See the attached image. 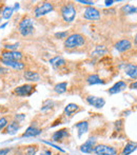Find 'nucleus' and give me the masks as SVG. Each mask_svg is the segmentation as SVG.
I'll return each mask as SVG.
<instances>
[{
	"label": "nucleus",
	"instance_id": "f257e3e1",
	"mask_svg": "<svg viewBox=\"0 0 137 155\" xmlns=\"http://www.w3.org/2000/svg\"><path fill=\"white\" fill-rule=\"evenodd\" d=\"M86 43V37L79 33H73L69 35L68 38L64 40V48L68 50L77 49Z\"/></svg>",
	"mask_w": 137,
	"mask_h": 155
},
{
	"label": "nucleus",
	"instance_id": "f03ea898",
	"mask_svg": "<svg viewBox=\"0 0 137 155\" xmlns=\"http://www.w3.org/2000/svg\"><path fill=\"white\" fill-rule=\"evenodd\" d=\"M60 14H61L64 21H66L67 23L73 22L76 17V14H77V11H76V8L73 2H67V3H64L61 6V8H60Z\"/></svg>",
	"mask_w": 137,
	"mask_h": 155
},
{
	"label": "nucleus",
	"instance_id": "7ed1b4c3",
	"mask_svg": "<svg viewBox=\"0 0 137 155\" xmlns=\"http://www.w3.org/2000/svg\"><path fill=\"white\" fill-rule=\"evenodd\" d=\"M18 32L21 36L27 37L33 34L34 32V21L31 17L24 16L18 23Z\"/></svg>",
	"mask_w": 137,
	"mask_h": 155
},
{
	"label": "nucleus",
	"instance_id": "20e7f679",
	"mask_svg": "<svg viewBox=\"0 0 137 155\" xmlns=\"http://www.w3.org/2000/svg\"><path fill=\"white\" fill-rule=\"evenodd\" d=\"M54 10V4L52 2L45 1L40 3L39 5H37L36 8H34V16L36 18H39V17H42L44 15L49 14V13L53 12Z\"/></svg>",
	"mask_w": 137,
	"mask_h": 155
},
{
	"label": "nucleus",
	"instance_id": "39448f33",
	"mask_svg": "<svg viewBox=\"0 0 137 155\" xmlns=\"http://www.w3.org/2000/svg\"><path fill=\"white\" fill-rule=\"evenodd\" d=\"M36 86L32 84H24L22 86L16 87L14 89V94L20 97H27V96H31L35 92Z\"/></svg>",
	"mask_w": 137,
	"mask_h": 155
},
{
	"label": "nucleus",
	"instance_id": "423d86ee",
	"mask_svg": "<svg viewBox=\"0 0 137 155\" xmlns=\"http://www.w3.org/2000/svg\"><path fill=\"white\" fill-rule=\"evenodd\" d=\"M93 152L97 155H117V153H118L116 148L109 145H104V143L96 145Z\"/></svg>",
	"mask_w": 137,
	"mask_h": 155
},
{
	"label": "nucleus",
	"instance_id": "0eeeda50",
	"mask_svg": "<svg viewBox=\"0 0 137 155\" xmlns=\"http://www.w3.org/2000/svg\"><path fill=\"white\" fill-rule=\"evenodd\" d=\"M23 58V54L19 51H6L3 50L0 54V59L11 60V61H21Z\"/></svg>",
	"mask_w": 137,
	"mask_h": 155
},
{
	"label": "nucleus",
	"instance_id": "6e6552de",
	"mask_svg": "<svg viewBox=\"0 0 137 155\" xmlns=\"http://www.w3.org/2000/svg\"><path fill=\"white\" fill-rule=\"evenodd\" d=\"M83 17L88 20H93V21H97L100 19L101 14L96 8L94 6H86L83 11Z\"/></svg>",
	"mask_w": 137,
	"mask_h": 155
},
{
	"label": "nucleus",
	"instance_id": "1a4fd4ad",
	"mask_svg": "<svg viewBox=\"0 0 137 155\" xmlns=\"http://www.w3.org/2000/svg\"><path fill=\"white\" fill-rule=\"evenodd\" d=\"M95 146H96V137L92 136L88 139L84 143H82L81 146L79 147V150L81 153L84 154H89V153H92L93 150H94Z\"/></svg>",
	"mask_w": 137,
	"mask_h": 155
},
{
	"label": "nucleus",
	"instance_id": "9d476101",
	"mask_svg": "<svg viewBox=\"0 0 137 155\" xmlns=\"http://www.w3.org/2000/svg\"><path fill=\"white\" fill-rule=\"evenodd\" d=\"M70 137V132L68 129H60V130L56 131L52 135V140L55 143H61V141L66 140Z\"/></svg>",
	"mask_w": 137,
	"mask_h": 155
},
{
	"label": "nucleus",
	"instance_id": "9b49d317",
	"mask_svg": "<svg viewBox=\"0 0 137 155\" xmlns=\"http://www.w3.org/2000/svg\"><path fill=\"white\" fill-rule=\"evenodd\" d=\"M86 102H88L90 106L94 107L96 109H101L103 108V106L106 104V100L103 97H97V96H88L86 98Z\"/></svg>",
	"mask_w": 137,
	"mask_h": 155
},
{
	"label": "nucleus",
	"instance_id": "f8f14e48",
	"mask_svg": "<svg viewBox=\"0 0 137 155\" xmlns=\"http://www.w3.org/2000/svg\"><path fill=\"white\" fill-rule=\"evenodd\" d=\"M115 49L120 53H125L127 51H130L132 49V42L129 39H120L115 43Z\"/></svg>",
	"mask_w": 137,
	"mask_h": 155
},
{
	"label": "nucleus",
	"instance_id": "ddd939ff",
	"mask_svg": "<svg viewBox=\"0 0 137 155\" xmlns=\"http://www.w3.org/2000/svg\"><path fill=\"white\" fill-rule=\"evenodd\" d=\"M0 62L6 68H11V69H14L16 71H23L25 69V63L22 61H11V60H3L0 59Z\"/></svg>",
	"mask_w": 137,
	"mask_h": 155
},
{
	"label": "nucleus",
	"instance_id": "4468645a",
	"mask_svg": "<svg viewBox=\"0 0 137 155\" xmlns=\"http://www.w3.org/2000/svg\"><path fill=\"white\" fill-rule=\"evenodd\" d=\"M128 84L126 81H123V80H120V81H117L116 84H114L112 87H111L110 89H109V94L110 95H115V94H118L120 92H122V91H125L126 89H127Z\"/></svg>",
	"mask_w": 137,
	"mask_h": 155
},
{
	"label": "nucleus",
	"instance_id": "2eb2a0df",
	"mask_svg": "<svg viewBox=\"0 0 137 155\" xmlns=\"http://www.w3.org/2000/svg\"><path fill=\"white\" fill-rule=\"evenodd\" d=\"M41 132H42V131H41V129H39L38 127L32 124V126L28 127L27 130H25V132L23 133L22 135H21V137H22V138H28V137H35V136H38V135L40 134Z\"/></svg>",
	"mask_w": 137,
	"mask_h": 155
},
{
	"label": "nucleus",
	"instance_id": "dca6fc26",
	"mask_svg": "<svg viewBox=\"0 0 137 155\" xmlns=\"http://www.w3.org/2000/svg\"><path fill=\"white\" fill-rule=\"evenodd\" d=\"M19 129H20V124L15 120V119H13V120H11L10 123L8 124V126L4 129V131H5V134L15 135V134H17Z\"/></svg>",
	"mask_w": 137,
	"mask_h": 155
},
{
	"label": "nucleus",
	"instance_id": "f3484780",
	"mask_svg": "<svg viewBox=\"0 0 137 155\" xmlns=\"http://www.w3.org/2000/svg\"><path fill=\"white\" fill-rule=\"evenodd\" d=\"M23 78L30 82H37L40 80V74L32 70H25L23 72Z\"/></svg>",
	"mask_w": 137,
	"mask_h": 155
},
{
	"label": "nucleus",
	"instance_id": "a211bd4d",
	"mask_svg": "<svg viewBox=\"0 0 137 155\" xmlns=\"http://www.w3.org/2000/svg\"><path fill=\"white\" fill-rule=\"evenodd\" d=\"M125 74L131 79H137V64L128 63L125 68Z\"/></svg>",
	"mask_w": 137,
	"mask_h": 155
},
{
	"label": "nucleus",
	"instance_id": "6ab92c4d",
	"mask_svg": "<svg viewBox=\"0 0 137 155\" xmlns=\"http://www.w3.org/2000/svg\"><path fill=\"white\" fill-rule=\"evenodd\" d=\"M78 111H80V107L78 106L77 104H67L66 108H64V114L68 117H71V116H73L74 114H76Z\"/></svg>",
	"mask_w": 137,
	"mask_h": 155
},
{
	"label": "nucleus",
	"instance_id": "aec40b11",
	"mask_svg": "<svg viewBox=\"0 0 137 155\" xmlns=\"http://www.w3.org/2000/svg\"><path fill=\"white\" fill-rule=\"evenodd\" d=\"M75 128L78 130V137H81L83 134H86L89 130V123L86 120H82L80 123L75 124Z\"/></svg>",
	"mask_w": 137,
	"mask_h": 155
},
{
	"label": "nucleus",
	"instance_id": "412c9836",
	"mask_svg": "<svg viewBox=\"0 0 137 155\" xmlns=\"http://www.w3.org/2000/svg\"><path fill=\"white\" fill-rule=\"evenodd\" d=\"M137 150V143L134 141H129L127 145L123 147L122 151H121V155H130L132 154L134 151Z\"/></svg>",
	"mask_w": 137,
	"mask_h": 155
},
{
	"label": "nucleus",
	"instance_id": "4be33fe9",
	"mask_svg": "<svg viewBox=\"0 0 137 155\" xmlns=\"http://www.w3.org/2000/svg\"><path fill=\"white\" fill-rule=\"evenodd\" d=\"M86 82L91 86H94V84H104V81L99 77L97 74H91L86 77Z\"/></svg>",
	"mask_w": 137,
	"mask_h": 155
},
{
	"label": "nucleus",
	"instance_id": "5701e85b",
	"mask_svg": "<svg viewBox=\"0 0 137 155\" xmlns=\"http://www.w3.org/2000/svg\"><path fill=\"white\" fill-rule=\"evenodd\" d=\"M50 63H51L54 68H61V67H64V65H66L67 61L61 56H55V57L50 60Z\"/></svg>",
	"mask_w": 137,
	"mask_h": 155
},
{
	"label": "nucleus",
	"instance_id": "b1692460",
	"mask_svg": "<svg viewBox=\"0 0 137 155\" xmlns=\"http://www.w3.org/2000/svg\"><path fill=\"white\" fill-rule=\"evenodd\" d=\"M120 13H122L123 15H131L136 13V8L131 4H125L120 8Z\"/></svg>",
	"mask_w": 137,
	"mask_h": 155
},
{
	"label": "nucleus",
	"instance_id": "393cba45",
	"mask_svg": "<svg viewBox=\"0 0 137 155\" xmlns=\"http://www.w3.org/2000/svg\"><path fill=\"white\" fill-rule=\"evenodd\" d=\"M67 90H68V82L67 81L59 82V84H55V87H54V92L57 94H64L67 92Z\"/></svg>",
	"mask_w": 137,
	"mask_h": 155
},
{
	"label": "nucleus",
	"instance_id": "a878e982",
	"mask_svg": "<svg viewBox=\"0 0 137 155\" xmlns=\"http://www.w3.org/2000/svg\"><path fill=\"white\" fill-rule=\"evenodd\" d=\"M37 152H38V146L37 145L28 146V147L24 148L23 155H36Z\"/></svg>",
	"mask_w": 137,
	"mask_h": 155
},
{
	"label": "nucleus",
	"instance_id": "bb28decb",
	"mask_svg": "<svg viewBox=\"0 0 137 155\" xmlns=\"http://www.w3.org/2000/svg\"><path fill=\"white\" fill-rule=\"evenodd\" d=\"M13 13H14V8L12 6H5L4 10L2 11V18L10 19L13 16Z\"/></svg>",
	"mask_w": 137,
	"mask_h": 155
},
{
	"label": "nucleus",
	"instance_id": "cd10ccee",
	"mask_svg": "<svg viewBox=\"0 0 137 155\" xmlns=\"http://www.w3.org/2000/svg\"><path fill=\"white\" fill-rule=\"evenodd\" d=\"M10 123V119H8V116H3L0 117V131L4 130L8 126V124Z\"/></svg>",
	"mask_w": 137,
	"mask_h": 155
},
{
	"label": "nucleus",
	"instance_id": "c85d7f7f",
	"mask_svg": "<svg viewBox=\"0 0 137 155\" xmlns=\"http://www.w3.org/2000/svg\"><path fill=\"white\" fill-rule=\"evenodd\" d=\"M69 32L68 31H64V32H58L55 34V37L57 39H67L69 36Z\"/></svg>",
	"mask_w": 137,
	"mask_h": 155
},
{
	"label": "nucleus",
	"instance_id": "c756f323",
	"mask_svg": "<svg viewBox=\"0 0 137 155\" xmlns=\"http://www.w3.org/2000/svg\"><path fill=\"white\" fill-rule=\"evenodd\" d=\"M108 52V50L103 47V45H97L96 47V51L94 52V54L98 53L99 55H103V54H106Z\"/></svg>",
	"mask_w": 137,
	"mask_h": 155
},
{
	"label": "nucleus",
	"instance_id": "7c9ffc66",
	"mask_svg": "<svg viewBox=\"0 0 137 155\" xmlns=\"http://www.w3.org/2000/svg\"><path fill=\"white\" fill-rule=\"evenodd\" d=\"M19 47V43H14V45H5L4 50L6 51H16V49Z\"/></svg>",
	"mask_w": 137,
	"mask_h": 155
},
{
	"label": "nucleus",
	"instance_id": "2f4dec72",
	"mask_svg": "<svg viewBox=\"0 0 137 155\" xmlns=\"http://www.w3.org/2000/svg\"><path fill=\"white\" fill-rule=\"evenodd\" d=\"M122 127H123L122 119H119V120L115 121V131H116V132H119V131L122 129Z\"/></svg>",
	"mask_w": 137,
	"mask_h": 155
},
{
	"label": "nucleus",
	"instance_id": "473e14b6",
	"mask_svg": "<svg viewBox=\"0 0 137 155\" xmlns=\"http://www.w3.org/2000/svg\"><path fill=\"white\" fill-rule=\"evenodd\" d=\"M43 143H47V145H49V146H51V147L55 148L56 150H59V151H60V152H62V153H64V150H62L61 148H59V147H58V146L54 145V143H51V141H44V140H43Z\"/></svg>",
	"mask_w": 137,
	"mask_h": 155
},
{
	"label": "nucleus",
	"instance_id": "72a5a7b5",
	"mask_svg": "<svg viewBox=\"0 0 137 155\" xmlns=\"http://www.w3.org/2000/svg\"><path fill=\"white\" fill-rule=\"evenodd\" d=\"M77 2L82 3V4H86V5H88V6H94V4H95L93 1H86V0H78Z\"/></svg>",
	"mask_w": 137,
	"mask_h": 155
},
{
	"label": "nucleus",
	"instance_id": "f704fd0d",
	"mask_svg": "<svg viewBox=\"0 0 137 155\" xmlns=\"http://www.w3.org/2000/svg\"><path fill=\"white\" fill-rule=\"evenodd\" d=\"M24 118H25V115H24V114H21V115L17 114V115H15V120H16V121H18L19 124H20L21 121H22Z\"/></svg>",
	"mask_w": 137,
	"mask_h": 155
},
{
	"label": "nucleus",
	"instance_id": "c9c22d12",
	"mask_svg": "<svg viewBox=\"0 0 137 155\" xmlns=\"http://www.w3.org/2000/svg\"><path fill=\"white\" fill-rule=\"evenodd\" d=\"M11 151V148H4V149H0V155H8Z\"/></svg>",
	"mask_w": 137,
	"mask_h": 155
},
{
	"label": "nucleus",
	"instance_id": "e433bc0d",
	"mask_svg": "<svg viewBox=\"0 0 137 155\" xmlns=\"http://www.w3.org/2000/svg\"><path fill=\"white\" fill-rule=\"evenodd\" d=\"M40 155H53V153H52L51 150H49V149H44V150H43V151L40 153Z\"/></svg>",
	"mask_w": 137,
	"mask_h": 155
},
{
	"label": "nucleus",
	"instance_id": "4c0bfd02",
	"mask_svg": "<svg viewBox=\"0 0 137 155\" xmlns=\"http://www.w3.org/2000/svg\"><path fill=\"white\" fill-rule=\"evenodd\" d=\"M130 89H132V90H137V79L130 84Z\"/></svg>",
	"mask_w": 137,
	"mask_h": 155
},
{
	"label": "nucleus",
	"instance_id": "58836bf2",
	"mask_svg": "<svg viewBox=\"0 0 137 155\" xmlns=\"http://www.w3.org/2000/svg\"><path fill=\"white\" fill-rule=\"evenodd\" d=\"M115 12H116V11H115L114 8H112V10H104L103 11L104 14H115Z\"/></svg>",
	"mask_w": 137,
	"mask_h": 155
},
{
	"label": "nucleus",
	"instance_id": "ea45409f",
	"mask_svg": "<svg viewBox=\"0 0 137 155\" xmlns=\"http://www.w3.org/2000/svg\"><path fill=\"white\" fill-rule=\"evenodd\" d=\"M114 2L115 1H113V0H106V1H104V3H106V6H111Z\"/></svg>",
	"mask_w": 137,
	"mask_h": 155
},
{
	"label": "nucleus",
	"instance_id": "a19ab883",
	"mask_svg": "<svg viewBox=\"0 0 137 155\" xmlns=\"http://www.w3.org/2000/svg\"><path fill=\"white\" fill-rule=\"evenodd\" d=\"M134 43H135L136 48H137V34L135 35V38H134Z\"/></svg>",
	"mask_w": 137,
	"mask_h": 155
},
{
	"label": "nucleus",
	"instance_id": "79ce46f5",
	"mask_svg": "<svg viewBox=\"0 0 137 155\" xmlns=\"http://www.w3.org/2000/svg\"><path fill=\"white\" fill-rule=\"evenodd\" d=\"M53 155H60L59 153H57V154H53Z\"/></svg>",
	"mask_w": 137,
	"mask_h": 155
},
{
	"label": "nucleus",
	"instance_id": "37998d69",
	"mask_svg": "<svg viewBox=\"0 0 137 155\" xmlns=\"http://www.w3.org/2000/svg\"><path fill=\"white\" fill-rule=\"evenodd\" d=\"M0 22H1V17H0Z\"/></svg>",
	"mask_w": 137,
	"mask_h": 155
},
{
	"label": "nucleus",
	"instance_id": "c03bdc74",
	"mask_svg": "<svg viewBox=\"0 0 137 155\" xmlns=\"http://www.w3.org/2000/svg\"><path fill=\"white\" fill-rule=\"evenodd\" d=\"M136 13H137V6H136Z\"/></svg>",
	"mask_w": 137,
	"mask_h": 155
}]
</instances>
